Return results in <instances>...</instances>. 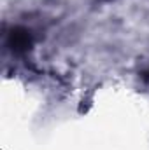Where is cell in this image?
I'll list each match as a JSON object with an SVG mask.
<instances>
[{"label":"cell","mask_w":149,"mask_h":150,"mask_svg":"<svg viewBox=\"0 0 149 150\" xmlns=\"http://www.w3.org/2000/svg\"><path fill=\"white\" fill-rule=\"evenodd\" d=\"M32 42L30 37V32L23 30V28H14L12 33H11V40H9V47L14 51V52H19V51H25Z\"/></svg>","instance_id":"1"}]
</instances>
